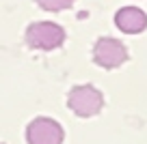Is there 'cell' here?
Wrapping results in <instances>:
<instances>
[{
  "label": "cell",
  "instance_id": "1",
  "mask_svg": "<svg viewBox=\"0 0 147 144\" xmlns=\"http://www.w3.org/2000/svg\"><path fill=\"white\" fill-rule=\"evenodd\" d=\"M67 108L80 118H91L102 112L104 108V95L91 84L74 86L67 95Z\"/></svg>",
  "mask_w": 147,
  "mask_h": 144
},
{
  "label": "cell",
  "instance_id": "4",
  "mask_svg": "<svg viewBox=\"0 0 147 144\" xmlns=\"http://www.w3.org/2000/svg\"><path fill=\"white\" fill-rule=\"evenodd\" d=\"M65 131L54 118L39 116L26 127V142L28 144H63Z\"/></svg>",
  "mask_w": 147,
  "mask_h": 144
},
{
  "label": "cell",
  "instance_id": "2",
  "mask_svg": "<svg viewBox=\"0 0 147 144\" xmlns=\"http://www.w3.org/2000/svg\"><path fill=\"white\" fill-rule=\"evenodd\" d=\"M24 41L30 50H56L65 41V30L54 22H32L26 28Z\"/></svg>",
  "mask_w": 147,
  "mask_h": 144
},
{
  "label": "cell",
  "instance_id": "3",
  "mask_svg": "<svg viewBox=\"0 0 147 144\" xmlns=\"http://www.w3.org/2000/svg\"><path fill=\"white\" fill-rule=\"evenodd\" d=\"M93 60L102 69H117L128 60V50L115 37H102L93 45Z\"/></svg>",
  "mask_w": 147,
  "mask_h": 144
},
{
  "label": "cell",
  "instance_id": "5",
  "mask_svg": "<svg viewBox=\"0 0 147 144\" xmlns=\"http://www.w3.org/2000/svg\"><path fill=\"white\" fill-rule=\"evenodd\" d=\"M115 26L121 32L128 35H138L147 28V13L138 7H123L115 13Z\"/></svg>",
  "mask_w": 147,
  "mask_h": 144
},
{
  "label": "cell",
  "instance_id": "6",
  "mask_svg": "<svg viewBox=\"0 0 147 144\" xmlns=\"http://www.w3.org/2000/svg\"><path fill=\"white\" fill-rule=\"evenodd\" d=\"M37 5L41 7L43 11H52V13H59V11H65L74 5V0H35Z\"/></svg>",
  "mask_w": 147,
  "mask_h": 144
}]
</instances>
